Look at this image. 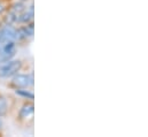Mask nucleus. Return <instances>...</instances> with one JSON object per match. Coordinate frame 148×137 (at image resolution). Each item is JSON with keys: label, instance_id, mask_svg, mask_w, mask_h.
Returning <instances> with one entry per match:
<instances>
[{"label": "nucleus", "instance_id": "1", "mask_svg": "<svg viewBox=\"0 0 148 137\" xmlns=\"http://www.w3.org/2000/svg\"><path fill=\"white\" fill-rule=\"evenodd\" d=\"M21 68V61H9L5 66L0 68V76L2 77H8L14 74H16Z\"/></svg>", "mask_w": 148, "mask_h": 137}, {"label": "nucleus", "instance_id": "2", "mask_svg": "<svg viewBox=\"0 0 148 137\" xmlns=\"http://www.w3.org/2000/svg\"><path fill=\"white\" fill-rule=\"evenodd\" d=\"M14 54H15V45L13 42H8L5 44V46L0 52V59L3 61H8L12 57H14Z\"/></svg>", "mask_w": 148, "mask_h": 137}, {"label": "nucleus", "instance_id": "3", "mask_svg": "<svg viewBox=\"0 0 148 137\" xmlns=\"http://www.w3.org/2000/svg\"><path fill=\"white\" fill-rule=\"evenodd\" d=\"M15 37H16V31L10 27H6V28L0 30V43L1 44H6L8 42H13V39Z\"/></svg>", "mask_w": 148, "mask_h": 137}, {"label": "nucleus", "instance_id": "4", "mask_svg": "<svg viewBox=\"0 0 148 137\" xmlns=\"http://www.w3.org/2000/svg\"><path fill=\"white\" fill-rule=\"evenodd\" d=\"M32 83V78L29 75H16L13 78V85L16 88H27Z\"/></svg>", "mask_w": 148, "mask_h": 137}, {"label": "nucleus", "instance_id": "5", "mask_svg": "<svg viewBox=\"0 0 148 137\" xmlns=\"http://www.w3.org/2000/svg\"><path fill=\"white\" fill-rule=\"evenodd\" d=\"M34 111H35L34 104H31V103L25 104V105L21 108V111H20V118H22V119L29 118V116H31V115L34 114Z\"/></svg>", "mask_w": 148, "mask_h": 137}, {"label": "nucleus", "instance_id": "6", "mask_svg": "<svg viewBox=\"0 0 148 137\" xmlns=\"http://www.w3.org/2000/svg\"><path fill=\"white\" fill-rule=\"evenodd\" d=\"M23 10H24V7H23L22 3H16V5L13 7V14H14V15H21Z\"/></svg>", "mask_w": 148, "mask_h": 137}, {"label": "nucleus", "instance_id": "7", "mask_svg": "<svg viewBox=\"0 0 148 137\" xmlns=\"http://www.w3.org/2000/svg\"><path fill=\"white\" fill-rule=\"evenodd\" d=\"M6 112V102L3 98H0V115L5 114Z\"/></svg>", "mask_w": 148, "mask_h": 137}, {"label": "nucleus", "instance_id": "8", "mask_svg": "<svg viewBox=\"0 0 148 137\" xmlns=\"http://www.w3.org/2000/svg\"><path fill=\"white\" fill-rule=\"evenodd\" d=\"M31 15H32V13H30V14H23L22 16H20V21H22V22H28L29 20H30V17H31Z\"/></svg>", "mask_w": 148, "mask_h": 137}, {"label": "nucleus", "instance_id": "9", "mask_svg": "<svg viewBox=\"0 0 148 137\" xmlns=\"http://www.w3.org/2000/svg\"><path fill=\"white\" fill-rule=\"evenodd\" d=\"M18 93H20V95H22V96H24V97H29L30 99H32V98H34V95H32V93H29V92H24V91H18Z\"/></svg>", "mask_w": 148, "mask_h": 137}, {"label": "nucleus", "instance_id": "10", "mask_svg": "<svg viewBox=\"0 0 148 137\" xmlns=\"http://www.w3.org/2000/svg\"><path fill=\"white\" fill-rule=\"evenodd\" d=\"M2 10H3V7H1V6H0V13H2Z\"/></svg>", "mask_w": 148, "mask_h": 137}]
</instances>
